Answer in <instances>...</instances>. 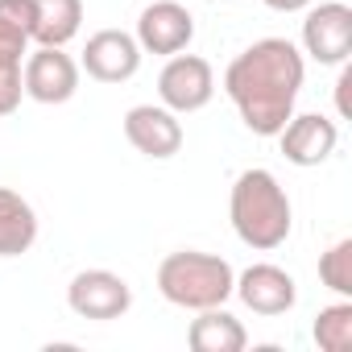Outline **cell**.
Wrapping results in <instances>:
<instances>
[{
  "mask_svg": "<svg viewBox=\"0 0 352 352\" xmlns=\"http://www.w3.org/2000/svg\"><path fill=\"white\" fill-rule=\"evenodd\" d=\"M315 344L323 352H352V302H331L319 311Z\"/></svg>",
  "mask_w": 352,
  "mask_h": 352,
  "instance_id": "16",
  "label": "cell"
},
{
  "mask_svg": "<svg viewBox=\"0 0 352 352\" xmlns=\"http://www.w3.org/2000/svg\"><path fill=\"white\" fill-rule=\"evenodd\" d=\"M245 327L236 315H228L224 307H204L199 319L191 323L187 331V344L191 352H241L245 348Z\"/></svg>",
  "mask_w": 352,
  "mask_h": 352,
  "instance_id": "14",
  "label": "cell"
},
{
  "mask_svg": "<svg viewBox=\"0 0 352 352\" xmlns=\"http://www.w3.org/2000/svg\"><path fill=\"white\" fill-rule=\"evenodd\" d=\"M30 46V34L0 17V67H21V54Z\"/></svg>",
  "mask_w": 352,
  "mask_h": 352,
  "instance_id": "18",
  "label": "cell"
},
{
  "mask_svg": "<svg viewBox=\"0 0 352 352\" xmlns=\"http://www.w3.org/2000/svg\"><path fill=\"white\" fill-rule=\"evenodd\" d=\"M124 137L137 153L145 157H174L183 149V124L170 108H153V104H137L124 112Z\"/></svg>",
  "mask_w": 352,
  "mask_h": 352,
  "instance_id": "9",
  "label": "cell"
},
{
  "mask_svg": "<svg viewBox=\"0 0 352 352\" xmlns=\"http://www.w3.org/2000/svg\"><path fill=\"white\" fill-rule=\"evenodd\" d=\"M241 120L257 137H278V129L294 116V100L302 87V54L286 38H261L241 50L224 75Z\"/></svg>",
  "mask_w": 352,
  "mask_h": 352,
  "instance_id": "1",
  "label": "cell"
},
{
  "mask_svg": "<svg viewBox=\"0 0 352 352\" xmlns=\"http://www.w3.org/2000/svg\"><path fill=\"white\" fill-rule=\"evenodd\" d=\"M83 0H34V30L30 38L38 46H67L79 34Z\"/></svg>",
  "mask_w": 352,
  "mask_h": 352,
  "instance_id": "15",
  "label": "cell"
},
{
  "mask_svg": "<svg viewBox=\"0 0 352 352\" xmlns=\"http://www.w3.org/2000/svg\"><path fill=\"white\" fill-rule=\"evenodd\" d=\"M0 17L30 34L34 30V0H0Z\"/></svg>",
  "mask_w": 352,
  "mask_h": 352,
  "instance_id": "20",
  "label": "cell"
},
{
  "mask_svg": "<svg viewBox=\"0 0 352 352\" xmlns=\"http://www.w3.org/2000/svg\"><path fill=\"white\" fill-rule=\"evenodd\" d=\"M141 67V46L133 34L124 30H100L87 38V50H83V71L100 83H124L133 79Z\"/></svg>",
  "mask_w": 352,
  "mask_h": 352,
  "instance_id": "10",
  "label": "cell"
},
{
  "mask_svg": "<svg viewBox=\"0 0 352 352\" xmlns=\"http://www.w3.org/2000/svg\"><path fill=\"white\" fill-rule=\"evenodd\" d=\"M270 9H282V13H294V9H302V5H311V0H265Z\"/></svg>",
  "mask_w": 352,
  "mask_h": 352,
  "instance_id": "22",
  "label": "cell"
},
{
  "mask_svg": "<svg viewBox=\"0 0 352 352\" xmlns=\"http://www.w3.org/2000/svg\"><path fill=\"white\" fill-rule=\"evenodd\" d=\"M34 241H38V216L30 199L0 187V257H21L34 249Z\"/></svg>",
  "mask_w": 352,
  "mask_h": 352,
  "instance_id": "13",
  "label": "cell"
},
{
  "mask_svg": "<svg viewBox=\"0 0 352 352\" xmlns=\"http://www.w3.org/2000/svg\"><path fill=\"white\" fill-rule=\"evenodd\" d=\"M232 290H236L241 302H245L249 311H257V315H286V311L294 307V294H298V290H294V278H290L282 265H270V261L249 265Z\"/></svg>",
  "mask_w": 352,
  "mask_h": 352,
  "instance_id": "11",
  "label": "cell"
},
{
  "mask_svg": "<svg viewBox=\"0 0 352 352\" xmlns=\"http://www.w3.org/2000/svg\"><path fill=\"white\" fill-rule=\"evenodd\" d=\"M302 46L315 63H344L352 54V9L340 0L311 9L302 21Z\"/></svg>",
  "mask_w": 352,
  "mask_h": 352,
  "instance_id": "7",
  "label": "cell"
},
{
  "mask_svg": "<svg viewBox=\"0 0 352 352\" xmlns=\"http://www.w3.org/2000/svg\"><path fill=\"white\" fill-rule=\"evenodd\" d=\"M348 87H352V67H344V71H340V79H336V108H340V116H348V112H352Z\"/></svg>",
  "mask_w": 352,
  "mask_h": 352,
  "instance_id": "21",
  "label": "cell"
},
{
  "mask_svg": "<svg viewBox=\"0 0 352 352\" xmlns=\"http://www.w3.org/2000/svg\"><path fill=\"white\" fill-rule=\"evenodd\" d=\"M236 274L224 257L216 253H199V249H183V253H170L157 265V290L174 302V307H224V298L232 294Z\"/></svg>",
  "mask_w": 352,
  "mask_h": 352,
  "instance_id": "3",
  "label": "cell"
},
{
  "mask_svg": "<svg viewBox=\"0 0 352 352\" xmlns=\"http://www.w3.org/2000/svg\"><path fill=\"white\" fill-rule=\"evenodd\" d=\"M21 91H25V83H21V67H0V116L17 112Z\"/></svg>",
  "mask_w": 352,
  "mask_h": 352,
  "instance_id": "19",
  "label": "cell"
},
{
  "mask_svg": "<svg viewBox=\"0 0 352 352\" xmlns=\"http://www.w3.org/2000/svg\"><path fill=\"white\" fill-rule=\"evenodd\" d=\"M319 278L327 290L336 294H352V241H336L323 257H319Z\"/></svg>",
  "mask_w": 352,
  "mask_h": 352,
  "instance_id": "17",
  "label": "cell"
},
{
  "mask_svg": "<svg viewBox=\"0 0 352 352\" xmlns=\"http://www.w3.org/2000/svg\"><path fill=\"white\" fill-rule=\"evenodd\" d=\"M232 228L249 249H278L290 236V199L270 170H245L232 183Z\"/></svg>",
  "mask_w": 352,
  "mask_h": 352,
  "instance_id": "2",
  "label": "cell"
},
{
  "mask_svg": "<svg viewBox=\"0 0 352 352\" xmlns=\"http://www.w3.org/2000/svg\"><path fill=\"white\" fill-rule=\"evenodd\" d=\"M67 302L79 319H96V323H108V319H120L129 307H133V290L120 274L112 270H83L71 278L67 286Z\"/></svg>",
  "mask_w": 352,
  "mask_h": 352,
  "instance_id": "4",
  "label": "cell"
},
{
  "mask_svg": "<svg viewBox=\"0 0 352 352\" xmlns=\"http://www.w3.org/2000/svg\"><path fill=\"white\" fill-rule=\"evenodd\" d=\"M21 83H25V96H34L38 104H67L79 87V63L63 54V46H38L25 58Z\"/></svg>",
  "mask_w": 352,
  "mask_h": 352,
  "instance_id": "6",
  "label": "cell"
},
{
  "mask_svg": "<svg viewBox=\"0 0 352 352\" xmlns=\"http://www.w3.org/2000/svg\"><path fill=\"white\" fill-rule=\"evenodd\" d=\"M157 91L166 100L170 112H195L212 100L216 91V75H212V63L199 58V54H174L162 75H157Z\"/></svg>",
  "mask_w": 352,
  "mask_h": 352,
  "instance_id": "5",
  "label": "cell"
},
{
  "mask_svg": "<svg viewBox=\"0 0 352 352\" xmlns=\"http://www.w3.org/2000/svg\"><path fill=\"white\" fill-rule=\"evenodd\" d=\"M195 38V21L179 0H153L137 17V46L149 54H179Z\"/></svg>",
  "mask_w": 352,
  "mask_h": 352,
  "instance_id": "8",
  "label": "cell"
},
{
  "mask_svg": "<svg viewBox=\"0 0 352 352\" xmlns=\"http://www.w3.org/2000/svg\"><path fill=\"white\" fill-rule=\"evenodd\" d=\"M278 137H282V153H286L294 166H319V162L336 149V141H340L336 124H331L323 112L290 116V120L278 129Z\"/></svg>",
  "mask_w": 352,
  "mask_h": 352,
  "instance_id": "12",
  "label": "cell"
}]
</instances>
